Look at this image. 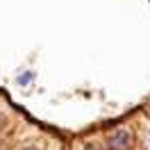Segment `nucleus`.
Returning a JSON list of instances; mask_svg holds the SVG:
<instances>
[{"instance_id":"3","label":"nucleus","mask_w":150,"mask_h":150,"mask_svg":"<svg viewBox=\"0 0 150 150\" xmlns=\"http://www.w3.org/2000/svg\"><path fill=\"white\" fill-rule=\"evenodd\" d=\"M2 125H5V116L0 114V127H2Z\"/></svg>"},{"instance_id":"4","label":"nucleus","mask_w":150,"mask_h":150,"mask_svg":"<svg viewBox=\"0 0 150 150\" xmlns=\"http://www.w3.org/2000/svg\"><path fill=\"white\" fill-rule=\"evenodd\" d=\"M148 148H150V132H148Z\"/></svg>"},{"instance_id":"1","label":"nucleus","mask_w":150,"mask_h":150,"mask_svg":"<svg viewBox=\"0 0 150 150\" xmlns=\"http://www.w3.org/2000/svg\"><path fill=\"white\" fill-rule=\"evenodd\" d=\"M107 146L109 150H130L132 148V134L127 130H114L109 134V139H107Z\"/></svg>"},{"instance_id":"2","label":"nucleus","mask_w":150,"mask_h":150,"mask_svg":"<svg viewBox=\"0 0 150 150\" xmlns=\"http://www.w3.org/2000/svg\"><path fill=\"white\" fill-rule=\"evenodd\" d=\"M30 80H32V73H28V75H21V77H18V84H28Z\"/></svg>"}]
</instances>
